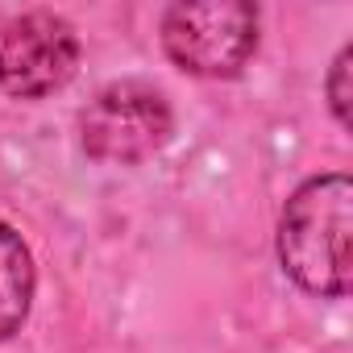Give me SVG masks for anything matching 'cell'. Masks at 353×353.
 <instances>
[{"mask_svg": "<svg viewBox=\"0 0 353 353\" xmlns=\"http://www.w3.org/2000/svg\"><path fill=\"white\" fill-rule=\"evenodd\" d=\"M283 274L320 299H345L353 287V183L316 174L299 183L279 216Z\"/></svg>", "mask_w": 353, "mask_h": 353, "instance_id": "1", "label": "cell"}, {"mask_svg": "<svg viewBox=\"0 0 353 353\" xmlns=\"http://www.w3.org/2000/svg\"><path fill=\"white\" fill-rule=\"evenodd\" d=\"M34 254L13 225L0 221V341L21 332L34 307Z\"/></svg>", "mask_w": 353, "mask_h": 353, "instance_id": "5", "label": "cell"}, {"mask_svg": "<svg viewBox=\"0 0 353 353\" xmlns=\"http://www.w3.org/2000/svg\"><path fill=\"white\" fill-rule=\"evenodd\" d=\"M162 50L200 79H233L258 50V9L250 0H192L162 13Z\"/></svg>", "mask_w": 353, "mask_h": 353, "instance_id": "2", "label": "cell"}, {"mask_svg": "<svg viewBox=\"0 0 353 353\" xmlns=\"http://www.w3.org/2000/svg\"><path fill=\"white\" fill-rule=\"evenodd\" d=\"M79 67V34L50 9H30L0 26V92L42 100Z\"/></svg>", "mask_w": 353, "mask_h": 353, "instance_id": "4", "label": "cell"}, {"mask_svg": "<svg viewBox=\"0 0 353 353\" xmlns=\"http://www.w3.org/2000/svg\"><path fill=\"white\" fill-rule=\"evenodd\" d=\"M174 133V112L154 83L117 79L96 92V100L79 117V137L88 158L133 166L154 158Z\"/></svg>", "mask_w": 353, "mask_h": 353, "instance_id": "3", "label": "cell"}, {"mask_svg": "<svg viewBox=\"0 0 353 353\" xmlns=\"http://www.w3.org/2000/svg\"><path fill=\"white\" fill-rule=\"evenodd\" d=\"M349 63H353V46H341V54L332 59V71H328V79H324L328 104H332V117H336L341 129H349V71H353Z\"/></svg>", "mask_w": 353, "mask_h": 353, "instance_id": "6", "label": "cell"}]
</instances>
